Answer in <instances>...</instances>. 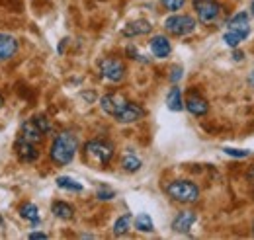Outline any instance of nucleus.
Instances as JSON below:
<instances>
[{"label":"nucleus","instance_id":"nucleus-1","mask_svg":"<svg viewBox=\"0 0 254 240\" xmlns=\"http://www.w3.org/2000/svg\"><path fill=\"white\" fill-rule=\"evenodd\" d=\"M76 149H78V139L74 133L70 131H63L59 133L53 143H51V149H49V156L55 164L59 166H66L68 162H72L74 154H76Z\"/></svg>","mask_w":254,"mask_h":240},{"label":"nucleus","instance_id":"nucleus-2","mask_svg":"<svg viewBox=\"0 0 254 240\" xmlns=\"http://www.w3.org/2000/svg\"><path fill=\"white\" fill-rule=\"evenodd\" d=\"M166 193L170 199L178 203H195L199 199V187L190 180H174L166 185Z\"/></svg>","mask_w":254,"mask_h":240},{"label":"nucleus","instance_id":"nucleus-3","mask_svg":"<svg viewBox=\"0 0 254 240\" xmlns=\"http://www.w3.org/2000/svg\"><path fill=\"white\" fill-rule=\"evenodd\" d=\"M84 158L94 166H106L114 158V145L108 141H88L84 145Z\"/></svg>","mask_w":254,"mask_h":240},{"label":"nucleus","instance_id":"nucleus-4","mask_svg":"<svg viewBox=\"0 0 254 240\" xmlns=\"http://www.w3.org/2000/svg\"><path fill=\"white\" fill-rule=\"evenodd\" d=\"M195 20L188 16V14H174V16H168L164 20V30L168 31L170 35H176V37H186L195 31Z\"/></svg>","mask_w":254,"mask_h":240},{"label":"nucleus","instance_id":"nucleus-5","mask_svg":"<svg viewBox=\"0 0 254 240\" xmlns=\"http://www.w3.org/2000/svg\"><path fill=\"white\" fill-rule=\"evenodd\" d=\"M193 10L197 20L205 26L215 24L221 16V4L217 0H193Z\"/></svg>","mask_w":254,"mask_h":240},{"label":"nucleus","instance_id":"nucleus-6","mask_svg":"<svg viewBox=\"0 0 254 240\" xmlns=\"http://www.w3.org/2000/svg\"><path fill=\"white\" fill-rule=\"evenodd\" d=\"M100 74L110 82H122L126 78V64L116 57H106L100 60Z\"/></svg>","mask_w":254,"mask_h":240},{"label":"nucleus","instance_id":"nucleus-7","mask_svg":"<svg viewBox=\"0 0 254 240\" xmlns=\"http://www.w3.org/2000/svg\"><path fill=\"white\" fill-rule=\"evenodd\" d=\"M127 102L129 100H127L126 96H122V94H106V96L100 98V108L104 110V114L116 118L127 106Z\"/></svg>","mask_w":254,"mask_h":240},{"label":"nucleus","instance_id":"nucleus-8","mask_svg":"<svg viewBox=\"0 0 254 240\" xmlns=\"http://www.w3.org/2000/svg\"><path fill=\"white\" fill-rule=\"evenodd\" d=\"M184 108L190 112L191 116H195V118H201V116H205V114L209 112L207 100H205L203 96H199L197 92H190V94H188V98H186V102H184Z\"/></svg>","mask_w":254,"mask_h":240},{"label":"nucleus","instance_id":"nucleus-9","mask_svg":"<svg viewBox=\"0 0 254 240\" xmlns=\"http://www.w3.org/2000/svg\"><path fill=\"white\" fill-rule=\"evenodd\" d=\"M143 118H145V110L135 102H127V106L114 120L120 121V123H135V121L143 120Z\"/></svg>","mask_w":254,"mask_h":240},{"label":"nucleus","instance_id":"nucleus-10","mask_svg":"<svg viewBox=\"0 0 254 240\" xmlns=\"http://www.w3.org/2000/svg\"><path fill=\"white\" fill-rule=\"evenodd\" d=\"M18 39L8 33H0V62L10 60L18 53Z\"/></svg>","mask_w":254,"mask_h":240},{"label":"nucleus","instance_id":"nucleus-11","mask_svg":"<svg viewBox=\"0 0 254 240\" xmlns=\"http://www.w3.org/2000/svg\"><path fill=\"white\" fill-rule=\"evenodd\" d=\"M149 47H151V53L157 57V59H166L172 51V45H170V39L166 35H155L151 41H149Z\"/></svg>","mask_w":254,"mask_h":240},{"label":"nucleus","instance_id":"nucleus-12","mask_svg":"<svg viewBox=\"0 0 254 240\" xmlns=\"http://www.w3.org/2000/svg\"><path fill=\"white\" fill-rule=\"evenodd\" d=\"M193 223H195V213H193V211H180V213L174 217V221H172V229H174L176 233L186 235V233H190Z\"/></svg>","mask_w":254,"mask_h":240},{"label":"nucleus","instance_id":"nucleus-13","mask_svg":"<svg viewBox=\"0 0 254 240\" xmlns=\"http://www.w3.org/2000/svg\"><path fill=\"white\" fill-rule=\"evenodd\" d=\"M16 154H18V158L22 160V162H35L37 160V156H39V150L37 147L33 145V143H28V141H24V139H20L18 143H16Z\"/></svg>","mask_w":254,"mask_h":240},{"label":"nucleus","instance_id":"nucleus-14","mask_svg":"<svg viewBox=\"0 0 254 240\" xmlns=\"http://www.w3.org/2000/svg\"><path fill=\"white\" fill-rule=\"evenodd\" d=\"M151 31H153V26L149 20H135V22H129L122 33L126 37H139V35H147Z\"/></svg>","mask_w":254,"mask_h":240},{"label":"nucleus","instance_id":"nucleus-15","mask_svg":"<svg viewBox=\"0 0 254 240\" xmlns=\"http://www.w3.org/2000/svg\"><path fill=\"white\" fill-rule=\"evenodd\" d=\"M227 28L233 31H241V33H245V35L249 37V33H251L249 14H247V12H239V14H235V16L227 22Z\"/></svg>","mask_w":254,"mask_h":240},{"label":"nucleus","instance_id":"nucleus-16","mask_svg":"<svg viewBox=\"0 0 254 240\" xmlns=\"http://www.w3.org/2000/svg\"><path fill=\"white\" fill-rule=\"evenodd\" d=\"M20 139H24V141H28V143L37 145V143L43 139V133L37 129V125H35L33 121H26V123L22 125V137H20Z\"/></svg>","mask_w":254,"mask_h":240},{"label":"nucleus","instance_id":"nucleus-17","mask_svg":"<svg viewBox=\"0 0 254 240\" xmlns=\"http://www.w3.org/2000/svg\"><path fill=\"white\" fill-rule=\"evenodd\" d=\"M166 106L170 112H182L184 110V98H182V90L178 86H172L168 96H166Z\"/></svg>","mask_w":254,"mask_h":240},{"label":"nucleus","instance_id":"nucleus-18","mask_svg":"<svg viewBox=\"0 0 254 240\" xmlns=\"http://www.w3.org/2000/svg\"><path fill=\"white\" fill-rule=\"evenodd\" d=\"M51 213H53L57 219H61V221H70V219L74 217V207L68 205V203H64V201H55V203L51 205Z\"/></svg>","mask_w":254,"mask_h":240},{"label":"nucleus","instance_id":"nucleus-19","mask_svg":"<svg viewBox=\"0 0 254 240\" xmlns=\"http://www.w3.org/2000/svg\"><path fill=\"white\" fill-rule=\"evenodd\" d=\"M131 223H133V217H131V215H122V217L114 223V235H116V237L127 235V231L131 229Z\"/></svg>","mask_w":254,"mask_h":240},{"label":"nucleus","instance_id":"nucleus-20","mask_svg":"<svg viewBox=\"0 0 254 240\" xmlns=\"http://www.w3.org/2000/svg\"><path fill=\"white\" fill-rule=\"evenodd\" d=\"M245 39H247V35H245V33H241V31H233V30H227L225 31V35H223L225 45H227V47H231V49L239 47V45H241V41H245Z\"/></svg>","mask_w":254,"mask_h":240},{"label":"nucleus","instance_id":"nucleus-21","mask_svg":"<svg viewBox=\"0 0 254 240\" xmlns=\"http://www.w3.org/2000/svg\"><path fill=\"white\" fill-rule=\"evenodd\" d=\"M20 215H22V219L30 221V223H33V225H37V223L41 221V217H39V209H37L33 203H24V205H22V209H20Z\"/></svg>","mask_w":254,"mask_h":240},{"label":"nucleus","instance_id":"nucleus-22","mask_svg":"<svg viewBox=\"0 0 254 240\" xmlns=\"http://www.w3.org/2000/svg\"><path fill=\"white\" fill-rule=\"evenodd\" d=\"M135 229L141 231V233H153L155 231V225H153V219L147 215V213H141L135 217Z\"/></svg>","mask_w":254,"mask_h":240},{"label":"nucleus","instance_id":"nucleus-23","mask_svg":"<svg viewBox=\"0 0 254 240\" xmlns=\"http://www.w3.org/2000/svg\"><path fill=\"white\" fill-rule=\"evenodd\" d=\"M141 166H143L141 158L135 156V154H131V152L122 158V168H124L126 172H137V170H141Z\"/></svg>","mask_w":254,"mask_h":240},{"label":"nucleus","instance_id":"nucleus-24","mask_svg":"<svg viewBox=\"0 0 254 240\" xmlns=\"http://www.w3.org/2000/svg\"><path fill=\"white\" fill-rule=\"evenodd\" d=\"M57 185H59L61 189L74 191V193H80V191H82V183L72 180V178H68V176H59V178H57Z\"/></svg>","mask_w":254,"mask_h":240},{"label":"nucleus","instance_id":"nucleus-25","mask_svg":"<svg viewBox=\"0 0 254 240\" xmlns=\"http://www.w3.org/2000/svg\"><path fill=\"white\" fill-rule=\"evenodd\" d=\"M33 123L37 125V129L43 133V135H49L51 131H53V125H51V121L47 120L45 116H37V118H33Z\"/></svg>","mask_w":254,"mask_h":240},{"label":"nucleus","instance_id":"nucleus-26","mask_svg":"<svg viewBox=\"0 0 254 240\" xmlns=\"http://www.w3.org/2000/svg\"><path fill=\"white\" fill-rule=\"evenodd\" d=\"M96 197H98L100 201H110V199L116 197V191H114L112 187H108V185H102V187L96 191Z\"/></svg>","mask_w":254,"mask_h":240},{"label":"nucleus","instance_id":"nucleus-27","mask_svg":"<svg viewBox=\"0 0 254 240\" xmlns=\"http://www.w3.org/2000/svg\"><path fill=\"white\" fill-rule=\"evenodd\" d=\"M225 154H229V156H233V158H247V156H251L253 154V150H245V149H231V147H225L223 149Z\"/></svg>","mask_w":254,"mask_h":240},{"label":"nucleus","instance_id":"nucleus-28","mask_svg":"<svg viewBox=\"0 0 254 240\" xmlns=\"http://www.w3.org/2000/svg\"><path fill=\"white\" fill-rule=\"evenodd\" d=\"M162 2V6L166 8V10H170V12H178L184 4H186V0H160Z\"/></svg>","mask_w":254,"mask_h":240},{"label":"nucleus","instance_id":"nucleus-29","mask_svg":"<svg viewBox=\"0 0 254 240\" xmlns=\"http://www.w3.org/2000/svg\"><path fill=\"white\" fill-rule=\"evenodd\" d=\"M182 72H184V70H182V66H180V64H174V66L170 68V80L176 84V82H178V80L184 76Z\"/></svg>","mask_w":254,"mask_h":240},{"label":"nucleus","instance_id":"nucleus-30","mask_svg":"<svg viewBox=\"0 0 254 240\" xmlns=\"http://www.w3.org/2000/svg\"><path fill=\"white\" fill-rule=\"evenodd\" d=\"M30 239L32 240H45L47 239V235H45V233H32V235H30Z\"/></svg>","mask_w":254,"mask_h":240},{"label":"nucleus","instance_id":"nucleus-31","mask_svg":"<svg viewBox=\"0 0 254 240\" xmlns=\"http://www.w3.org/2000/svg\"><path fill=\"white\" fill-rule=\"evenodd\" d=\"M233 59H235V60H243V59H245V53H243V51H239V49L235 47V51H233Z\"/></svg>","mask_w":254,"mask_h":240},{"label":"nucleus","instance_id":"nucleus-32","mask_svg":"<svg viewBox=\"0 0 254 240\" xmlns=\"http://www.w3.org/2000/svg\"><path fill=\"white\" fill-rule=\"evenodd\" d=\"M247 178H249V180H251V181H253V183H254V166H253V168H251V170H249V174H247Z\"/></svg>","mask_w":254,"mask_h":240},{"label":"nucleus","instance_id":"nucleus-33","mask_svg":"<svg viewBox=\"0 0 254 240\" xmlns=\"http://www.w3.org/2000/svg\"><path fill=\"white\" fill-rule=\"evenodd\" d=\"M249 84H251V86H254V70L251 72V76H249Z\"/></svg>","mask_w":254,"mask_h":240},{"label":"nucleus","instance_id":"nucleus-34","mask_svg":"<svg viewBox=\"0 0 254 240\" xmlns=\"http://www.w3.org/2000/svg\"><path fill=\"white\" fill-rule=\"evenodd\" d=\"M251 16H254V0H251Z\"/></svg>","mask_w":254,"mask_h":240},{"label":"nucleus","instance_id":"nucleus-35","mask_svg":"<svg viewBox=\"0 0 254 240\" xmlns=\"http://www.w3.org/2000/svg\"><path fill=\"white\" fill-rule=\"evenodd\" d=\"M4 106V98H2V94H0V108Z\"/></svg>","mask_w":254,"mask_h":240},{"label":"nucleus","instance_id":"nucleus-36","mask_svg":"<svg viewBox=\"0 0 254 240\" xmlns=\"http://www.w3.org/2000/svg\"><path fill=\"white\" fill-rule=\"evenodd\" d=\"M253 235H254V223H253Z\"/></svg>","mask_w":254,"mask_h":240}]
</instances>
